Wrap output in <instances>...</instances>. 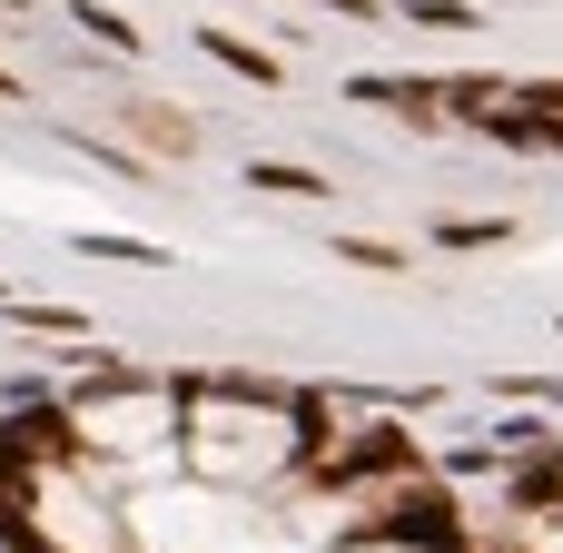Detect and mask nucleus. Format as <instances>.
<instances>
[{
  "label": "nucleus",
  "mask_w": 563,
  "mask_h": 553,
  "mask_svg": "<svg viewBox=\"0 0 563 553\" xmlns=\"http://www.w3.org/2000/svg\"><path fill=\"white\" fill-rule=\"evenodd\" d=\"M525 553H563V505H534L525 515Z\"/></svg>",
  "instance_id": "7ed1b4c3"
},
{
  "label": "nucleus",
  "mask_w": 563,
  "mask_h": 553,
  "mask_svg": "<svg viewBox=\"0 0 563 553\" xmlns=\"http://www.w3.org/2000/svg\"><path fill=\"white\" fill-rule=\"evenodd\" d=\"M69 425L99 435L109 455H148V445L168 435V396H158V386H139V396H99V406H79Z\"/></svg>",
  "instance_id": "f03ea898"
},
{
  "label": "nucleus",
  "mask_w": 563,
  "mask_h": 553,
  "mask_svg": "<svg viewBox=\"0 0 563 553\" xmlns=\"http://www.w3.org/2000/svg\"><path fill=\"white\" fill-rule=\"evenodd\" d=\"M188 425H198V465H208V475H228V485H238V475H277V465L297 455V416H287V406L208 396Z\"/></svg>",
  "instance_id": "f257e3e1"
}]
</instances>
